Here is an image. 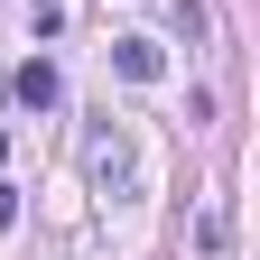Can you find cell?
Listing matches in <instances>:
<instances>
[{
	"instance_id": "6da1fadb",
	"label": "cell",
	"mask_w": 260,
	"mask_h": 260,
	"mask_svg": "<svg viewBox=\"0 0 260 260\" xmlns=\"http://www.w3.org/2000/svg\"><path fill=\"white\" fill-rule=\"evenodd\" d=\"M10 93H19V112H56V103H65V75H56L47 56H28L19 75H10Z\"/></svg>"
},
{
	"instance_id": "7a4b0ae2",
	"label": "cell",
	"mask_w": 260,
	"mask_h": 260,
	"mask_svg": "<svg viewBox=\"0 0 260 260\" xmlns=\"http://www.w3.org/2000/svg\"><path fill=\"white\" fill-rule=\"evenodd\" d=\"M112 65H121L130 84H158V75H168V56H158L149 38H112Z\"/></svg>"
},
{
	"instance_id": "3957f363",
	"label": "cell",
	"mask_w": 260,
	"mask_h": 260,
	"mask_svg": "<svg viewBox=\"0 0 260 260\" xmlns=\"http://www.w3.org/2000/svg\"><path fill=\"white\" fill-rule=\"evenodd\" d=\"M93 186H130V149H121V130H103V140H93Z\"/></svg>"
},
{
	"instance_id": "277c9868",
	"label": "cell",
	"mask_w": 260,
	"mask_h": 260,
	"mask_svg": "<svg viewBox=\"0 0 260 260\" xmlns=\"http://www.w3.org/2000/svg\"><path fill=\"white\" fill-rule=\"evenodd\" d=\"M28 19H38V38H56V28H65V0H28Z\"/></svg>"
},
{
	"instance_id": "5b68a950",
	"label": "cell",
	"mask_w": 260,
	"mask_h": 260,
	"mask_svg": "<svg viewBox=\"0 0 260 260\" xmlns=\"http://www.w3.org/2000/svg\"><path fill=\"white\" fill-rule=\"evenodd\" d=\"M10 223H19V186H0V233H10Z\"/></svg>"
},
{
	"instance_id": "8992f818",
	"label": "cell",
	"mask_w": 260,
	"mask_h": 260,
	"mask_svg": "<svg viewBox=\"0 0 260 260\" xmlns=\"http://www.w3.org/2000/svg\"><path fill=\"white\" fill-rule=\"evenodd\" d=\"M0 158H10V140H0Z\"/></svg>"
}]
</instances>
